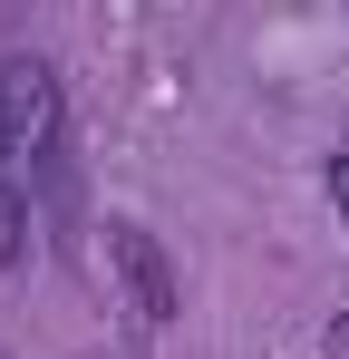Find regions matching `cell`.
<instances>
[{"label":"cell","instance_id":"obj_2","mask_svg":"<svg viewBox=\"0 0 349 359\" xmlns=\"http://www.w3.org/2000/svg\"><path fill=\"white\" fill-rule=\"evenodd\" d=\"M107 262H116V282H126V311H136L146 330H165L174 320V262H165V243L146 233V224H107Z\"/></svg>","mask_w":349,"mask_h":359},{"label":"cell","instance_id":"obj_5","mask_svg":"<svg viewBox=\"0 0 349 359\" xmlns=\"http://www.w3.org/2000/svg\"><path fill=\"white\" fill-rule=\"evenodd\" d=\"M330 165H349V156H330Z\"/></svg>","mask_w":349,"mask_h":359},{"label":"cell","instance_id":"obj_4","mask_svg":"<svg viewBox=\"0 0 349 359\" xmlns=\"http://www.w3.org/2000/svg\"><path fill=\"white\" fill-rule=\"evenodd\" d=\"M330 194H340V224H349V165H330Z\"/></svg>","mask_w":349,"mask_h":359},{"label":"cell","instance_id":"obj_1","mask_svg":"<svg viewBox=\"0 0 349 359\" xmlns=\"http://www.w3.org/2000/svg\"><path fill=\"white\" fill-rule=\"evenodd\" d=\"M58 136H68L58 68H49V59H0V165L58 175Z\"/></svg>","mask_w":349,"mask_h":359},{"label":"cell","instance_id":"obj_3","mask_svg":"<svg viewBox=\"0 0 349 359\" xmlns=\"http://www.w3.org/2000/svg\"><path fill=\"white\" fill-rule=\"evenodd\" d=\"M10 262H29V194L20 184H0V272Z\"/></svg>","mask_w":349,"mask_h":359}]
</instances>
